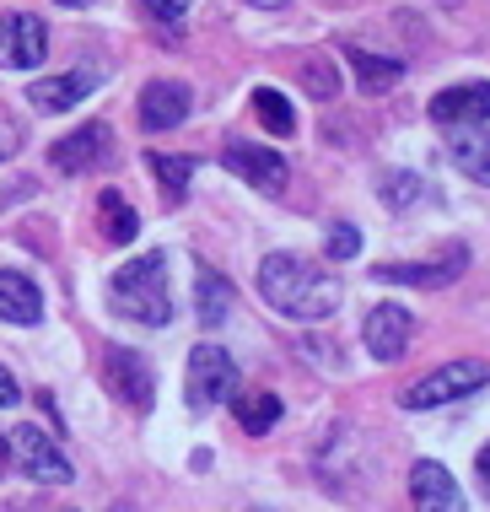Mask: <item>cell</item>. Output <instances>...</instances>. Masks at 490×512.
Here are the masks:
<instances>
[{
	"instance_id": "cell-1",
	"label": "cell",
	"mask_w": 490,
	"mask_h": 512,
	"mask_svg": "<svg viewBox=\"0 0 490 512\" xmlns=\"http://www.w3.org/2000/svg\"><path fill=\"white\" fill-rule=\"evenodd\" d=\"M259 297L270 302L280 318H297V324H318L340 308L345 286L340 275L307 265L302 254H264L259 265Z\"/></svg>"
},
{
	"instance_id": "cell-2",
	"label": "cell",
	"mask_w": 490,
	"mask_h": 512,
	"mask_svg": "<svg viewBox=\"0 0 490 512\" xmlns=\"http://www.w3.org/2000/svg\"><path fill=\"white\" fill-rule=\"evenodd\" d=\"M108 302H114V313L135 318V324H173V297H167V259L162 254H140L130 265L114 270V281H108Z\"/></svg>"
},
{
	"instance_id": "cell-3",
	"label": "cell",
	"mask_w": 490,
	"mask_h": 512,
	"mask_svg": "<svg viewBox=\"0 0 490 512\" xmlns=\"http://www.w3.org/2000/svg\"><path fill=\"white\" fill-rule=\"evenodd\" d=\"M490 383V367L485 362H447L437 372H426V378H415L410 389L399 394L404 410H437V405H453V399L464 394H480Z\"/></svg>"
},
{
	"instance_id": "cell-4",
	"label": "cell",
	"mask_w": 490,
	"mask_h": 512,
	"mask_svg": "<svg viewBox=\"0 0 490 512\" xmlns=\"http://www.w3.org/2000/svg\"><path fill=\"white\" fill-rule=\"evenodd\" d=\"M184 389L194 410H216L237 394V362L221 345H194L189 351V372H184Z\"/></svg>"
},
{
	"instance_id": "cell-5",
	"label": "cell",
	"mask_w": 490,
	"mask_h": 512,
	"mask_svg": "<svg viewBox=\"0 0 490 512\" xmlns=\"http://www.w3.org/2000/svg\"><path fill=\"white\" fill-rule=\"evenodd\" d=\"M103 389L119 399L124 410H151L157 399V378H151V362L130 345H108L103 351Z\"/></svg>"
},
{
	"instance_id": "cell-6",
	"label": "cell",
	"mask_w": 490,
	"mask_h": 512,
	"mask_svg": "<svg viewBox=\"0 0 490 512\" xmlns=\"http://www.w3.org/2000/svg\"><path fill=\"white\" fill-rule=\"evenodd\" d=\"M11 442V464L22 469L27 480H38V486H70V459L60 453V442L44 437L38 426H17V432H6Z\"/></svg>"
},
{
	"instance_id": "cell-7",
	"label": "cell",
	"mask_w": 490,
	"mask_h": 512,
	"mask_svg": "<svg viewBox=\"0 0 490 512\" xmlns=\"http://www.w3.org/2000/svg\"><path fill=\"white\" fill-rule=\"evenodd\" d=\"M221 162H227L232 178H243L248 189H259V195H280L286 189V157L259 141H227V151H221Z\"/></svg>"
},
{
	"instance_id": "cell-8",
	"label": "cell",
	"mask_w": 490,
	"mask_h": 512,
	"mask_svg": "<svg viewBox=\"0 0 490 512\" xmlns=\"http://www.w3.org/2000/svg\"><path fill=\"white\" fill-rule=\"evenodd\" d=\"M469 270V248L453 243L442 259H410V265H377L372 275L388 286H415V292H437V286H453L458 275Z\"/></svg>"
},
{
	"instance_id": "cell-9",
	"label": "cell",
	"mask_w": 490,
	"mask_h": 512,
	"mask_svg": "<svg viewBox=\"0 0 490 512\" xmlns=\"http://www.w3.org/2000/svg\"><path fill=\"white\" fill-rule=\"evenodd\" d=\"M44 54H49V27L33 11L0 17V65L6 71H33V65H44Z\"/></svg>"
},
{
	"instance_id": "cell-10",
	"label": "cell",
	"mask_w": 490,
	"mask_h": 512,
	"mask_svg": "<svg viewBox=\"0 0 490 512\" xmlns=\"http://www.w3.org/2000/svg\"><path fill=\"white\" fill-rule=\"evenodd\" d=\"M108 151H114V130L108 124H81V130L60 135V141L49 146V168L60 173H92L108 162Z\"/></svg>"
},
{
	"instance_id": "cell-11",
	"label": "cell",
	"mask_w": 490,
	"mask_h": 512,
	"mask_svg": "<svg viewBox=\"0 0 490 512\" xmlns=\"http://www.w3.org/2000/svg\"><path fill=\"white\" fill-rule=\"evenodd\" d=\"M410 335H415V318H410V308H399V302H377L367 313V329H361V340H367V351L377 362H399Z\"/></svg>"
},
{
	"instance_id": "cell-12",
	"label": "cell",
	"mask_w": 490,
	"mask_h": 512,
	"mask_svg": "<svg viewBox=\"0 0 490 512\" xmlns=\"http://www.w3.org/2000/svg\"><path fill=\"white\" fill-rule=\"evenodd\" d=\"M410 502H415V512H469L458 480L447 475L442 464H431V459H420L410 469Z\"/></svg>"
},
{
	"instance_id": "cell-13",
	"label": "cell",
	"mask_w": 490,
	"mask_h": 512,
	"mask_svg": "<svg viewBox=\"0 0 490 512\" xmlns=\"http://www.w3.org/2000/svg\"><path fill=\"white\" fill-rule=\"evenodd\" d=\"M431 119L437 124H485L490 119V81H458V87H447L431 98Z\"/></svg>"
},
{
	"instance_id": "cell-14",
	"label": "cell",
	"mask_w": 490,
	"mask_h": 512,
	"mask_svg": "<svg viewBox=\"0 0 490 512\" xmlns=\"http://www.w3.org/2000/svg\"><path fill=\"white\" fill-rule=\"evenodd\" d=\"M189 108H194V98H189L184 81H151L140 92V124L146 130H178L189 119Z\"/></svg>"
},
{
	"instance_id": "cell-15",
	"label": "cell",
	"mask_w": 490,
	"mask_h": 512,
	"mask_svg": "<svg viewBox=\"0 0 490 512\" xmlns=\"http://www.w3.org/2000/svg\"><path fill=\"white\" fill-rule=\"evenodd\" d=\"M92 92V76L87 71H70V76H49V81H33L27 87V103L38 108V114H70L81 98Z\"/></svg>"
},
{
	"instance_id": "cell-16",
	"label": "cell",
	"mask_w": 490,
	"mask_h": 512,
	"mask_svg": "<svg viewBox=\"0 0 490 512\" xmlns=\"http://www.w3.org/2000/svg\"><path fill=\"white\" fill-rule=\"evenodd\" d=\"M0 318L6 324H38L44 318V292L22 270H0Z\"/></svg>"
},
{
	"instance_id": "cell-17",
	"label": "cell",
	"mask_w": 490,
	"mask_h": 512,
	"mask_svg": "<svg viewBox=\"0 0 490 512\" xmlns=\"http://www.w3.org/2000/svg\"><path fill=\"white\" fill-rule=\"evenodd\" d=\"M447 151H453L458 173H469V178H480V184H490V130H480V124H453Z\"/></svg>"
},
{
	"instance_id": "cell-18",
	"label": "cell",
	"mask_w": 490,
	"mask_h": 512,
	"mask_svg": "<svg viewBox=\"0 0 490 512\" xmlns=\"http://www.w3.org/2000/svg\"><path fill=\"white\" fill-rule=\"evenodd\" d=\"M345 65H350V76H356V87L372 92V98H377V92H388L394 81H404V65H399V60L372 54V49H356V44L345 49Z\"/></svg>"
},
{
	"instance_id": "cell-19",
	"label": "cell",
	"mask_w": 490,
	"mask_h": 512,
	"mask_svg": "<svg viewBox=\"0 0 490 512\" xmlns=\"http://www.w3.org/2000/svg\"><path fill=\"white\" fill-rule=\"evenodd\" d=\"M227 313H232V286L221 281L210 265H200L194 270V318H200L205 329H221Z\"/></svg>"
},
{
	"instance_id": "cell-20",
	"label": "cell",
	"mask_w": 490,
	"mask_h": 512,
	"mask_svg": "<svg viewBox=\"0 0 490 512\" xmlns=\"http://www.w3.org/2000/svg\"><path fill=\"white\" fill-rule=\"evenodd\" d=\"M227 405H232L237 426H243L248 437H264L280 421V394H270V389H237Z\"/></svg>"
},
{
	"instance_id": "cell-21",
	"label": "cell",
	"mask_w": 490,
	"mask_h": 512,
	"mask_svg": "<svg viewBox=\"0 0 490 512\" xmlns=\"http://www.w3.org/2000/svg\"><path fill=\"white\" fill-rule=\"evenodd\" d=\"M97 211H103V238L108 243H135V232H140V216H135V205L119 195V189H103V200H97Z\"/></svg>"
},
{
	"instance_id": "cell-22",
	"label": "cell",
	"mask_w": 490,
	"mask_h": 512,
	"mask_svg": "<svg viewBox=\"0 0 490 512\" xmlns=\"http://www.w3.org/2000/svg\"><path fill=\"white\" fill-rule=\"evenodd\" d=\"M146 168L162 178V195L167 200H184V189H189V178H194V157H167V151H151Z\"/></svg>"
},
{
	"instance_id": "cell-23",
	"label": "cell",
	"mask_w": 490,
	"mask_h": 512,
	"mask_svg": "<svg viewBox=\"0 0 490 512\" xmlns=\"http://www.w3.org/2000/svg\"><path fill=\"white\" fill-rule=\"evenodd\" d=\"M254 114L264 119V130H270V135H291V130H297V114H291L286 92H275V87H254Z\"/></svg>"
},
{
	"instance_id": "cell-24",
	"label": "cell",
	"mask_w": 490,
	"mask_h": 512,
	"mask_svg": "<svg viewBox=\"0 0 490 512\" xmlns=\"http://www.w3.org/2000/svg\"><path fill=\"white\" fill-rule=\"evenodd\" d=\"M383 195V205H394V211H404V205H415L420 195H426V184H420L415 173H388V184L377 189Z\"/></svg>"
},
{
	"instance_id": "cell-25",
	"label": "cell",
	"mask_w": 490,
	"mask_h": 512,
	"mask_svg": "<svg viewBox=\"0 0 490 512\" xmlns=\"http://www.w3.org/2000/svg\"><path fill=\"white\" fill-rule=\"evenodd\" d=\"M324 248H329V259H356V254H361V232L350 227V221H334Z\"/></svg>"
},
{
	"instance_id": "cell-26",
	"label": "cell",
	"mask_w": 490,
	"mask_h": 512,
	"mask_svg": "<svg viewBox=\"0 0 490 512\" xmlns=\"http://www.w3.org/2000/svg\"><path fill=\"white\" fill-rule=\"evenodd\" d=\"M140 11H146V17H157L162 27H178L184 22V0H135Z\"/></svg>"
},
{
	"instance_id": "cell-27",
	"label": "cell",
	"mask_w": 490,
	"mask_h": 512,
	"mask_svg": "<svg viewBox=\"0 0 490 512\" xmlns=\"http://www.w3.org/2000/svg\"><path fill=\"white\" fill-rule=\"evenodd\" d=\"M17 399H22V389H17V378H11L6 367H0V410H11V405H17Z\"/></svg>"
},
{
	"instance_id": "cell-28",
	"label": "cell",
	"mask_w": 490,
	"mask_h": 512,
	"mask_svg": "<svg viewBox=\"0 0 490 512\" xmlns=\"http://www.w3.org/2000/svg\"><path fill=\"white\" fill-rule=\"evenodd\" d=\"M313 87H318L313 98H334V76L324 71V65H313Z\"/></svg>"
},
{
	"instance_id": "cell-29",
	"label": "cell",
	"mask_w": 490,
	"mask_h": 512,
	"mask_svg": "<svg viewBox=\"0 0 490 512\" xmlns=\"http://www.w3.org/2000/svg\"><path fill=\"white\" fill-rule=\"evenodd\" d=\"M474 469H480V480H485V486H490V442H485V448H480V459H474Z\"/></svg>"
},
{
	"instance_id": "cell-30",
	"label": "cell",
	"mask_w": 490,
	"mask_h": 512,
	"mask_svg": "<svg viewBox=\"0 0 490 512\" xmlns=\"http://www.w3.org/2000/svg\"><path fill=\"white\" fill-rule=\"evenodd\" d=\"M6 469H11V442H6V432H0V480H6Z\"/></svg>"
},
{
	"instance_id": "cell-31",
	"label": "cell",
	"mask_w": 490,
	"mask_h": 512,
	"mask_svg": "<svg viewBox=\"0 0 490 512\" xmlns=\"http://www.w3.org/2000/svg\"><path fill=\"white\" fill-rule=\"evenodd\" d=\"M248 6H259V11H280L286 0H248Z\"/></svg>"
},
{
	"instance_id": "cell-32",
	"label": "cell",
	"mask_w": 490,
	"mask_h": 512,
	"mask_svg": "<svg viewBox=\"0 0 490 512\" xmlns=\"http://www.w3.org/2000/svg\"><path fill=\"white\" fill-rule=\"evenodd\" d=\"M11 146H17V141H11V135H0V157H6V151H11Z\"/></svg>"
},
{
	"instance_id": "cell-33",
	"label": "cell",
	"mask_w": 490,
	"mask_h": 512,
	"mask_svg": "<svg viewBox=\"0 0 490 512\" xmlns=\"http://www.w3.org/2000/svg\"><path fill=\"white\" fill-rule=\"evenodd\" d=\"M60 6H92V0H60Z\"/></svg>"
}]
</instances>
